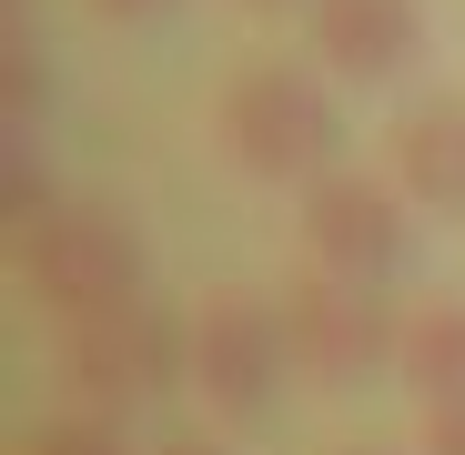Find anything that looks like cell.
I'll return each instance as SVG.
<instances>
[{"instance_id": "cell-2", "label": "cell", "mask_w": 465, "mask_h": 455, "mask_svg": "<svg viewBox=\"0 0 465 455\" xmlns=\"http://www.w3.org/2000/svg\"><path fill=\"white\" fill-rule=\"evenodd\" d=\"M142 273H152V253L122 203H61L41 233H21V293L51 324H92V314L142 303Z\"/></svg>"}, {"instance_id": "cell-9", "label": "cell", "mask_w": 465, "mask_h": 455, "mask_svg": "<svg viewBox=\"0 0 465 455\" xmlns=\"http://www.w3.org/2000/svg\"><path fill=\"white\" fill-rule=\"evenodd\" d=\"M395 385H415V405L465 395V293H435V303H415V314H405Z\"/></svg>"}, {"instance_id": "cell-11", "label": "cell", "mask_w": 465, "mask_h": 455, "mask_svg": "<svg viewBox=\"0 0 465 455\" xmlns=\"http://www.w3.org/2000/svg\"><path fill=\"white\" fill-rule=\"evenodd\" d=\"M425 455H465V395L425 405Z\"/></svg>"}, {"instance_id": "cell-5", "label": "cell", "mask_w": 465, "mask_h": 455, "mask_svg": "<svg viewBox=\"0 0 465 455\" xmlns=\"http://www.w3.org/2000/svg\"><path fill=\"white\" fill-rule=\"evenodd\" d=\"M303 253H314V273H344V283H384L405 263L415 243V203L395 193V173H324V183H303Z\"/></svg>"}, {"instance_id": "cell-1", "label": "cell", "mask_w": 465, "mask_h": 455, "mask_svg": "<svg viewBox=\"0 0 465 455\" xmlns=\"http://www.w3.org/2000/svg\"><path fill=\"white\" fill-rule=\"evenodd\" d=\"M213 132L232 152V173L253 183H324L344 173V112H334V71H303V61H253L232 71L223 102H213Z\"/></svg>"}, {"instance_id": "cell-4", "label": "cell", "mask_w": 465, "mask_h": 455, "mask_svg": "<svg viewBox=\"0 0 465 455\" xmlns=\"http://www.w3.org/2000/svg\"><path fill=\"white\" fill-rule=\"evenodd\" d=\"M283 344H293V374H314V385H364V374H395L405 314H395L374 283L293 273V283H283Z\"/></svg>"}, {"instance_id": "cell-13", "label": "cell", "mask_w": 465, "mask_h": 455, "mask_svg": "<svg viewBox=\"0 0 465 455\" xmlns=\"http://www.w3.org/2000/svg\"><path fill=\"white\" fill-rule=\"evenodd\" d=\"M163 455H223V445H203V435H183V445H163Z\"/></svg>"}, {"instance_id": "cell-6", "label": "cell", "mask_w": 465, "mask_h": 455, "mask_svg": "<svg viewBox=\"0 0 465 455\" xmlns=\"http://www.w3.org/2000/svg\"><path fill=\"white\" fill-rule=\"evenodd\" d=\"M283 364H293V344H283V303H273V293L213 283V293L193 303V385H203V405L263 415L273 385H283Z\"/></svg>"}, {"instance_id": "cell-3", "label": "cell", "mask_w": 465, "mask_h": 455, "mask_svg": "<svg viewBox=\"0 0 465 455\" xmlns=\"http://www.w3.org/2000/svg\"><path fill=\"white\" fill-rule=\"evenodd\" d=\"M61 395L82 405V415H132L152 395H173L183 374H193V324L163 314V303H122V314H92V324H61Z\"/></svg>"}, {"instance_id": "cell-10", "label": "cell", "mask_w": 465, "mask_h": 455, "mask_svg": "<svg viewBox=\"0 0 465 455\" xmlns=\"http://www.w3.org/2000/svg\"><path fill=\"white\" fill-rule=\"evenodd\" d=\"M21 455H132V445H122V415H82V405H71V415H51Z\"/></svg>"}, {"instance_id": "cell-14", "label": "cell", "mask_w": 465, "mask_h": 455, "mask_svg": "<svg viewBox=\"0 0 465 455\" xmlns=\"http://www.w3.org/2000/svg\"><path fill=\"white\" fill-rule=\"evenodd\" d=\"M243 11H314V0H243Z\"/></svg>"}, {"instance_id": "cell-8", "label": "cell", "mask_w": 465, "mask_h": 455, "mask_svg": "<svg viewBox=\"0 0 465 455\" xmlns=\"http://www.w3.org/2000/svg\"><path fill=\"white\" fill-rule=\"evenodd\" d=\"M395 193L415 213L465 223V92H425L395 122Z\"/></svg>"}, {"instance_id": "cell-12", "label": "cell", "mask_w": 465, "mask_h": 455, "mask_svg": "<svg viewBox=\"0 0 465 455\" xmlns=\"http://www.w3.org/2000/svg\"><path fill=\"white\" fill-rule=\"evenodd\" d=\"M92 11H102V21H163L173 0H92Z\"/></svg>"}, {"instance_id": "cell-7", "label": "cell", "mask_w": 465, "mask_h": 455, "mask_svg": "<svg viewBox=\"0 0 465 455\" xmlns=\"http://www.w3.org/2000/svg\"><path fill=\"white\" fill-rule=\"evenodd\" d=\"M303 41H314V71H334L354 92H384L425 51V0H314Z\"/></svg>"}]
</instances>
